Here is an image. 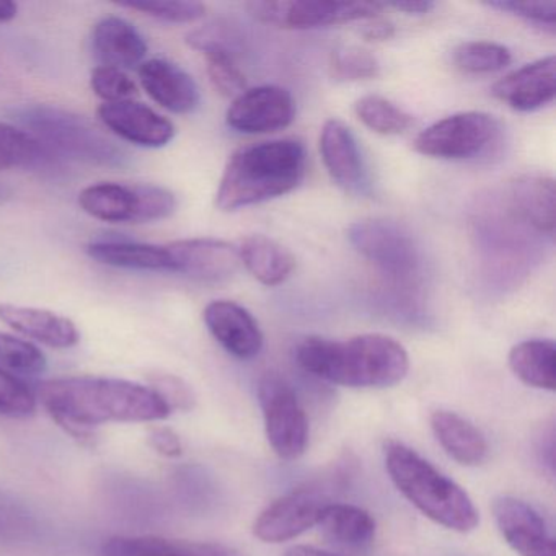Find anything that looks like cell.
Listing matches in <instances>:
<instances>
[{
	"instance_id": "obj_10",
	"label": "cell",
	"mask_w": 556,
	"mask_h": 556,
	"mask_svg": "<svg viewBox=\"0 0 556 556\" xmlns=\"http://www.w3.org/2000/svg\"><path fill=\"white\" fill-rule=\"evenodd\" d=\"M333 481H311L273 501L253 522V535L265 543H282L298 539L318 526L328 504Z\"/></svg>"
},
{
	"instance_id": "obj_15",
	"label": "cell",
	"mask_w": 556,
	"mask_h": 556,
	"mask_svg": "<svg viewBox=\"0 0 556 556\" xmlns=\"http://www.w3.org/2000/svg\"><path fill=\"white\" fill-rule=\"evenodd\" d=\"M494 520L507 545L519 556H555V539L545 519L526 501L501 496L493 503Z\"/></svg>"
},
{
	"instance_id": "obj_12",
	"label": "cell",
	"mask_w": 556,
	"mask_h": 556,
	"mask_svg": "<svg viewBox=\"0 0 556 556\" xmlns=\"http://www.w3.org/2000/svg\"><path fill=\"white\" fill-rule=\"evenodd\" d=\"M295 116V102L289 90L262 86L233 99L226 122L242 135H268L288 128Z\"/></svg>"
},
{
	"instance_id": "obj_28",
	"label": "cell",
	"mask_w": 556,
	"mask_h": 556,
	"mask_svg": "<svg viewBox=\"0 0 556 556\" xmlns=\"http://www.w3.org/2000/svg\"><path fill=\"white\" fill-rule=\"evenodd\" d=\"M514 376L532 389L553 392L556 383V348L552 340H527L509 353Z\"/></svg>"
},
{
	"instance_id": "obj_26",
	"label": "cell",
	"mask_w": 556,
	"mask_h": 556,
	"mask_svg": "<svg viewBox=\"0 0 556 556\" xmlns=\"http://www.w3.org/2000/svg\"><path fill=\"white\" fill-rule=\"evenodd\" d=\"M324 535L344 549H366L376 539V520L363 507L330 503L318 522Z\"/></svg>"
},
{
	"instance_id": "obj_4",
	"label": "cell",
	"mask_w": 556,
	"mask_h": 556,
	"mask_svg": "<svg viewBox=\"0 0 556 556\" xmlns=\"http://www.w3.org/2000/svg\"><path fill=\"white\" fill-rule=\"evenodd\" d=\"M383 454L390 480L422 516L458 533L477 529L480 514L460 484L402 442H387Z\"/></svg>"
},
{
	"instance_id": "obj_36",
	"label": "cell",
	"mask_w": 556,
	"mask_h": 556,
	"mask_svg": "<svg viewBox=\"0 0 556 556\" xmlns=\"http://www.w3.org/2000/svg\"><path fill=\"white\" fill-rule=\"evenodd\" d=\"M90 87L105 103L126 102L139 96L135 80L116 67H96L90 76Z\"/></svg>"
},
{
	"instance_id": "obj_21",
	"label": "cell",
	"mask_w": 556,
	"mask_h": 556,
	"mask_svg": "<svg viewBox=\"0 0 556 556\" xmlns=\"http://www.w3.org/2000/svg\"><path fill=\"white\" fill-rule=\"evenodd\" d=\"M92 47L102 66L132 70L144 63L148 43L135 25L122 17H105L92 31Z\"/></svg>"
},
{
	"instance_id": "obj_1",
	"label": "cell",
	"mask_w": 556,
	"mask_h": 556,
	"mask_svg": "<svg viewBox=\"0 0 556 556\" xmlns=\"http://www.w3.org/2000/svg\"><path fill=\"white\" fill-rule=\"evenodd\" d=\"M37 395L51 418L84 444L93 442V428L103 422L162 421L172 415L151 387L110 377L47 380Z\"/></svg>"
},
{
	"instance_id": "obj_23",
	"label": "cell",
	"mask_w": 556,
	"mask_h": 556,
	"mask_svg": "<svg viewBox=\"0 0 556 556\" xmlns=\"http://www.w3.org/2000/svg\"><path fill=\"white\" fill-rule=\"evenodd\" d=\"M555 181L545 175H522L510 185V204L519 219L540 233H555Z\"/></svg>"
},
{
	"instance_id": "obj_27",
	"label": "cell",
	"mask_w": 556,
	"mask_h": 556,
	"mask_svg": "<svg viewBox=\"0 0 556 556\" xmlns=\"http://www.w3.org/2000/svg\"><path fill=\"white\" fill-rule=\"evenodd\" d=\"M87 255L102 265L136 271H170L167 247L131 240H97L87 247Z\"/></svg>"
},
{
	"instance_id": "obj_7",
	"label": "cell",
	"mask_w": 556,
	"mask_h": 556,
	"mask_svg": "<svg viewBox=\"0 0 556 556\" xmlns=\"http://www.w3.org/2000/svg\"><path fill=\"white\" fill-rule=\"evenodd\" d=\"M348 240L367 262L395 285H415L421 273V252L409 232L390 220L351 224Z\"/></svg>"
},
{
	"instance_id": "obj_24",
	"label": "cell",
	"mask_w": 556,
	"mask_h": 556,
	"mask_svg": "<svg viewBox=\"0 0 556 556\" xmlns=\"http://www.w3.org/2000/svg\"><path fill=\"white\" fill-rule=\"evenodd\" d=\"M431 428L445 454L457 464L477 467L486 460L488 442L483 432L464 416L438 409L431 415Z\"/></svg>"
},
{
	"instance_id": "obj_5",
	"label": "cell",
	"mask_w": 556,
	"mask_h": 556,
	"mask_svg": "<svg viewBox=\"0 0 556 556\" xmlns=\"http://www.w3.org/2000/svg\"><path fill=\"white\" fill-rule=\"evenodd\" d=\"M17 122L58 161L66 159L110 168L123 167L128 162V152L99 126L60 106H25L18 110Z\"/></svg>"
},
{
	"instance_id": "obj_16",
	"label": "cell",
	"mask_w": 556,
	"mask_h": 556,
	"mask_svg": "<svg viewBox=\"0 0 556 556\" xmlns=\"http://www.w3.org/2000/svg\"><path fill=\"white\" fill-rule=\"evenodd\" d=\"M491 93L514 112L530 113L543 109L555 99V56L549 54L507 74L494 84Z\"/></svg>"
},
{
	"instance_id": "obj_45",
	"label": "cell",
	"mask_w": 556,
	"mask_h": 556,
	"mask_svg": "<svg viewBox=\"0 0 556 556\" xmlns=\"http://www.w3.org/2000/svg\"><path fill=\"white\" fill-rule=\"evenodd\" d=\"M17 14L18 5L15 2H9V0L0 2V24H9L17 17Z\"/></svg>"
},
{
	"instance_id": "obj_13",
	"label": "cell",
	"mask_w": 556,
	"mask_h": 556,
	"mask_svg": "<svg viewBox=\"0 0 556 556\" xmlns=\"http://www.w3.org/2000/svg\"><path fill=\"white\" fill-rule=\"evenodd\" d=\"M97 115L112 135L139 148H165L175 138V126L170 119L135 100L103 103Z\"/></svg>"
},
{
	"instance_id": "obj_43",
	"label": "cell",
	"mask_w": 556,
	"mask_h": 556,
	"mask_svg": "<svg viewBox=\"0 0 556 556\" xmlns=\"http://www.w3.org/2000/svg\"><path fill=\"white\" fill-rule=\"evenodd\" d=\"M434 8V2H429V0H406V2L382 4V9H395V11L405 12V14L409 15L429 14Z\"/></svg>"
},
{
	"instance_id": "obj_9",
	"label": "cell",
	"mask_w": 556,
	"mask_h": 556,
	"mask_svg": "<svg viewBox=\"0 0 556 556\" xmlns=\"http://www.w3.org/2000/svg\"><path fill=\"white\" fill-rule=\"evenodd\" d=\"M500 131V123L488 113H455L419 132L413 148L425 157L468 161L483 155Z\"/></svg>"
},
{
	"instance_id": "obj_42",
	"label": "cell",
	"mask_w": 556,
	"mask_h": 556,
	"mask_svg": "<svg viewBox=\"0 0 556 556\" xmlns=\"http://www.w3.org/2000/svg\"><path fill=\"white\" fill-rule=\"evenodd\" d=\"M361 27V37L370 43H380V41H389L395 35V25L386 18L374 17L363 22Z\"/></svg>"
},
{
	"instance_id": "obj_31",
	"label": "cell",
	"mask_w": 556,
	"mask_h": 556,
	"mask_svg": "<svg viewBox=\"0 0 556 556\" xmlns=\"http://www.w3.org/2000/svg\"><path fill=\"white\" fill-rule=\"evenodd\" d=\"M452 61L465 74H493L509 66L513 54L493 41H465L452 51Z\"/></svg>"
},
{
	"instance_id": "obj_40",
	"label": "cell",
	"mask_w": 556,
	"mask_h": 556,
	"mask_svg": "<svg viewBox=\"0 0 556 556\" xmlns=\"http://www.w3.org/2000/svg\"><path fill=\"white\" fill-rule=\"evenodd\" d=\"M151 389L164 400L165 405L174 412H190L197 406V396L193 390L180 377L172 374L155 372L149 376Z\"/></svg>"
},
{
	"instance_id": "obj_33",
	"label": "cell",
	"mask_w": 556,
	"mask_h": 556,
	"mask_svg": "<svg viewBox=\"0 0 556 556\" xmlns=\"http://www.w3.org/2000/svg\"><path fill=\"white\" fill-rule=\"evenodd\" d=\"M122 8L141 12L155 21L165 24H193L206 14V5L190 0H139V2H123Z\"/></svg>"
},
{
	"instance_id": "obj_41",
	"label": "cell",
	"mask_w": 556,
	"mask_h": 556,
	"mask_svg": "<svg viewBox=\"0 0 556 556\" xmlns=\"http://www.w3.org/2000/svg\"><path fill=\"white\" fill-rule=\"evenodd\" d=\"M149 445L164 457L175 458L184 454L180 435L170 428H154L149 432Z\"/></svg>"
},
{
	"instance_id": "obj_46",
	"label": "cell",
	"mask_w": 556,
	"mask_h": 556,
	"mask_svg": "<svg viewBox=\"0 0 556 556\" xmlns=\"http://www.w3.org/2000/svg\"><path fill=\"white\" fill-rule=\"evenodd\" d=\"M12 194H14L12 188L0 181V204L8 203V201L11 200Z\"/></svg>"
},
{
	"instance_id": "obj_39",
	"label": "cell",
	"mask_w": 556,
	"mask_h": 556,
	"mask_svg": "<svg viewBox=\"0 0 556 556\" xmlns=\"http://www.w3.org/2000/svg\"><path fill=\"white\" fill-rule=\"evenodd\" d=\"M488 8L494 11L506 12L527 24L535 25L542 30L555 35L556 4L555 2H516V0H494L488 2Z\"/></svg>"
},
{
	"instance_id": "obj_17",
	"label": "cell",
	"mask_w": 556,
	"mask_h": 556,
	"mask_svg": "<svg viewBox=\"0 0 556 556\" xmlns=\"http://www.w3.org/2000/svg\"><path fill=\"white\" fill-rule=\"evenodd\" d=\"M203 320L214 340L237 359H253L262 353L258 321L242 305L232 301L211 302L204 308Z\"/></svg>"
},
{
	"instance_id": "obj_2",
	"label": "cell",
	"mask_w": 556,
	"mask_h": 556,
	"mask_svg": "<svg viewBox=\"0 0 556 556\" xmlns=\"http://www.w3.org/2000/svg\"><path fill=\"white\" fill-rule=\"evenodd\" d=\"M295 359L311 376L348 389H387L409 370L405 348L379 333L343 341L308 337L295 348Z\"/></svg>"
},
{
	"instance_id": "obj_32",
	"label": "cell",
	"mask_w": 556,
	"mask_h": 556,
	"mask_svg": "<svg viewBox=\"0 0 556 556\" xmlns=\"http://www.w3.org/2000/svg\"><path fill=\"white\" fill-rule=\"evenodd\" d=\"M330 73L333 79L341 83L376 79L380 74V63L364 48L344 47L331 54Z\"/></svg>"
},
{
	"instance_id": "obj_37",
	"label": "cell",
	"mask_w": 556,
	"mask_h": 556,
	"mask_svg": "<svg viewBox=\"0 0 556 556\" xmlns=\"http://www.w3.org/2000/svg\"><path fill=\"white\" fill-rule=\"evenodd\" d=\"M37 409V396L21 380L0 367V416L27 418Z\"/></svg>"
},
{
	"instance_id": "obj_34",
	"label": "cell",
	"mask_w": 556,
	"mask_h": 556,
	"mask_svg": "<svg viewBox=\"0 0 556 556\" xmlns=\"http://www.w3.org/2000/svg\"><path fill=\"white\" fill-rule=\"evenodd\" d=\"M0 366L17 374H41L47 369V356L30 341L0 331Z\"/></svg>"
},
{
	"instance_id": "obj_14",
	"label": "cell",
	"mask_w": 556,
	"mask_h": 556,
	"mask_svg": "<svg viewBox=\"0 0 556 556\" xmlns=\"http://www.w3.org/2000/svg\"><path fill=\"white\" fill-rule=\"evenodd\" d=\"M170 271L197 281L217 282L236 275L240 266L239 249L217 239H187L168 243Z\"/></svg>"
},
{
	"instance_id": "obj_22",
	"label": "cell",
	"mask_w": 556,
	"mask_h": 556,
	"mask_svg": "<svg viewBox=\"0 0 556 556\" xmlns=\"http://www.w3.org/2000/svg\"><path fill=\"white\" fill-rule=\"evenodd\" d=\"M102 553L115 556H249L224 543L157 535L113 536L103 543Z\"/></svg>"
},
{
	"instance_id": "obj_44",
	"label": "cell",
	"mask_w": 556,
	"mask_h": 556,
	"mask_svg": "<svg viewBox=\"0 0 556 556\" xmlns=\"http://www.w3.org/2000/svg\"><path fill=\"white\" fill-rule=\"evenodd\" d=\"M285 556H338L333 553L325 552V549L315 548V546L298 545L292 546L286 552Z\"/></svg>"
},
{
	"instance_id": "obj_19",
	"label": "cell",
	"mask_w": 556,
	"mask_h": 556,
	"mask_svg": "<svg viewBox=\"0 0 556 556\" xmlns=\"http://www.w3.org/2000/svg\"><path fill=\"white\" fill-rule=\"evenodd\" d=\"M138 76L146 93L167 112L188 115L200 105V89L193 77L170 61L159 58L144 61Z\"/></svg>"
},
{
	"instance_id": "obj_47",
	"label": "cell",
	"mask_w": 556,
	"mask_h": 556,
	"mask_svg": "<svg viewBox=\"0 0 556 556\" xmlns=\"http://www.w3.org/2000/svg\"><path fill=\"white\" fill-rule=\"evenodd\" d=\"M102 556H115V555H103V553H102Z\"/></svg>"
},
{
	"instance_id": "obj_8",
	"label": "cell",
	"mask_w": 556,
	"mask_h": 556,
	"mask_svg": "<svg viewBox=\"0 0 556 556\" xmlns=\"http://www.w3.org/2000/svg\"><path fill=\"white\" fill-rule=\"evenodd\" d=\"M258 402L273 451L282 460H298L307 448L308 421L291 383L266 372L258 382Z\"/></svg>"
},
{
	"instance_id": "obj_25",
	"label": "cell",
	"mask_w": 556,
	"mask_h": 556,
	"mask_svg": "<svg viewBox=\"0 0 556 556\" xmlns=\"http://www.w3.org/2000/svg\"><path fill=\"white\" fill-rule=\"evenodd\" d=\"M240 262L247 271L262 282L275 288L291 278L295 269V258L286 247L266 236H249L237 245Z\"/></svg>"
},
{
	"instance_id": "obj_35",
	"label": "cell",
	"mask_w": 556,
	"mask_h": 556,
	"mask_svg": "<svg viewBox=\"0 0 556 556\" xmlns=\"http://www.w3.org/2000/svg\"><path fill=\"white\" fill-rule=\"evenodd\" d=\"M206 58L207 76L214 89L224 97H239L247 90V80L240 67L237 66V56L226 51H210Z\"/></svg>"
},
{
	"instance_id": "obj_6",
	"label": "cell",
	"mask_w": 556,
	"mask_h": 556,
	"mask_svg": "<svg viewBox=\"0 0 556 556\" xmlns=\"http://www.w3.org/2000/svg\"><path fill=\"white\" fill-rule=\"evenodd\" d=\"M79 204L84 213L103 223L146 224L170 217L177 210V198L159 185L103 181L84 188Z\"/></svg>"
},
{
	"instance_id": "obj_30",
	"label": "cell",
	"mask_w": 556,
	"mask_h": 556,
	"mask_svg": "<svg viewBox=\"0 0 556 556\" xmlns=\"http://www.w3.org/2000/svg\"><path fill=\"white\" fill-rule=\"evenodd\" d=\"M354 113L366 128L377 135H403L413 125L409 113L380 96L361 97L354 105Z\"/></svg>"
},
{
	"instance_id": "obj_3",
	"label": "cell",
	"mask_w": 556,
	"mask_h": 556,
	"mask_svg": "<svg viewBox=\"0 0 556 556\" xmlns=\"http://www.w3.org/2000/svg\"><path fill=\"white\" fill-rule=\"evenodd\" d=\"M305 162V148L295 139L239 149L230 155L220 177L217 210L233 213L291 193L304 180Z\"/></svg>"
},
{
	"instance_id": "obj_11",
	"label": "cell",
	"mask_w": 556,
	"mask_h": 556,
	"mask_svg": "<svg viewBox=\"0 0 556 556\" xmlns=\"http://www.w3.org/2000/svg\"><path fill=\"white\" fill-rule=\"evenodd\" d=\"M250 14L263 24L288 30H311L330 25L353 24L379 17L382 4L372 2H308V0H279L252 2Z\"/></svg>"
},
{
	"instance_id": "obj_29",
	"label": "cell",
	"mask_w": 556,
	"mask_h": 556,
	"mask_svg": "<svg viewBox=\"0 0 556 556\" xmlns=\"http://www.w3.org/2000/svg\"><path fill=\"white\" fill-rule=\"evenodd\" d=\"M60 164L30 132L0 123V172L11 168L45 170Z\"/></svg>"
},
{
	"instance_id": "obj_20",
	"label": "cell",
	"mask_w": 556,
	"mask_h": 556,
	"mask_svg": "<svg viewBox=\"0 0 556 556\" xmlns=\"http://www.w3.org/2000/svg\"><path fill=\"white\" fill-rule=\"evenodd\" d=\"M0 320L18 333L54 350H70L80 341L79 330L71 318L45 308L0 304Z\"/></svg>"
},
{
	"instance_id": "obj_38",
	"label": "cell",
	"mask_w": 556,
	"mask_h": 556,
	"mask_svg": "<svg viewBox=\"0 0 556 556\" xmlns=\"http://www.w3.org/2000/svg\"><path fill=\"white\" fill-rule=\"evenodd\" d=\"M188 47L200 53H210V51H226V53L237 56L240 50V37L230 25L223 22H213L190 31L185 38Z\"/></svg>"
},
{
	"instance_id": "obj_18",
	"label": "cell",
	"mask_w": 556,
	"mask_h": 556,
	"mask_svg": "<svg viewBox=\"0 0 556 556\" xmlns=\"http://www.w3.org/2000/svg\"><path fill=\"white\" fill-rule=\"evenodd\" d=\"M320 154L331 180L351 194H363L367 174L359 146L351 129L340 119H328L321 128Z\"/></svg>"
}]
</instances>
